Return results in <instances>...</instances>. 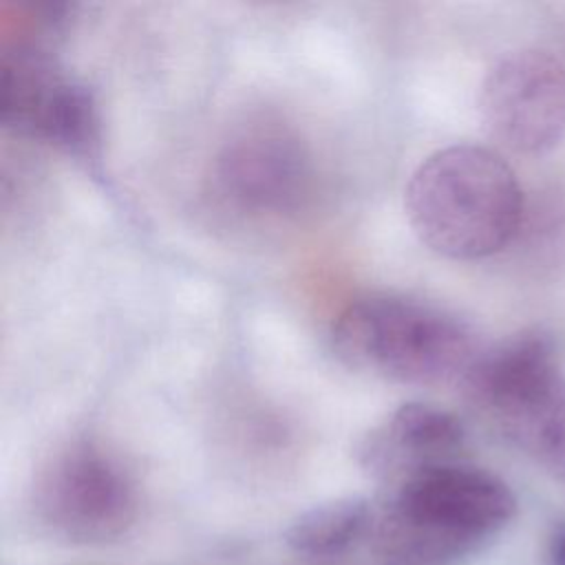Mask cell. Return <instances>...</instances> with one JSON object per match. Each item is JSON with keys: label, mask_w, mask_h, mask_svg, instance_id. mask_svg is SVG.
Instances as JSON below:
<instances>
[{"label": "cell", "mask_w": 565, "mask_h": 565, "mask_svg": "<svg viewBox=\"0 0 565 565\" xmlns=\"http://www.w3.org/2000/svg\"><path fill=\"white\" fill-rule=\"evenodd\" d=\"M404 210L435 254L477 260L501 252L523 216V192L508 161L483 146H448L411 174Z\"/></svg>", "instance_id": "1"}, {"label": "cell", "mask_w": 565, "mask_h": 565, "mask_svg": "<svg viewBox=\"0 0 565 565\" xmlns=\"http://www.w3.org/2000/svg\"><path fill=\"white\" fill-rule=\"evenodd\" d=\"M333 351L351 369L411 386L459 382L481 351L455 313L406 296H369L335 320Z\"/></svg>", "instance_id": "2"}, {"label": "cell", "mask_w": 565, "mask_h": 565, "mask_svg": "<svg viewBox=\"0 0 565 565\" xmlns=\"http://www.w3.org/2000/svg\"><path fill=\"white\" fill-rule=\"evenodd\" d=\"M457 384L472 411L565 481V373L545 335L523 333L481 349Z\"/></svg>", "instance_id": "3"}, {"label": "cell", "mask_w": 565, "mask_h": 565, "mask_svg": "<svg viewBox=\"0 0 565 565\" xmlns=\"http://www.w3.org/2000/svg\"><path fill=\"white\" fill-rule=\"evenodd\" d=\"M33 510L49 534L68 543L102 545L128 532L139 499L119 459L93 441H71L38 472Z\"/></svg>", "instance_id": "4"}, {"label": "cell", "mask_w": 565, "mask_h": 565, "mask_svg": "<svg viewBox=\"0 0 565 565\" xmlns=\"http://www.w3.org/2000/svg\"><path fill=\"white\" fill-rule=\"evenodd\" d=\"M516 514V497L497 475L455 461L399 481L388 516L455 556L497 534Z\"/></svg>", "instance_id": "5"}, {"label": "cell", "mask_w": 565, "mask_h": 565, "mask_svg": "<svg viewBox=\"0 0 565 565\" xmlns=\"http://www.w3.org/2000/svg\"><path fill=\"white\" fill-rule=\"evenodd\" d=\"M481 121L501 146L539 154L565 137V64L536 49L501 57L479 90Z\"/></svg>", "instance_id": "6"}, {"label": "cell", "mask_w": 565, "mask_h": 565, "mask_svg": "<svg viewBox=\"0 0 565 565\" xmlns=\"http://www.w3.org/2000/svg\"><path fill=\"white\" fill-rule=\"evenodd\" d=\"M0 117L18 132L71 154H90L97 143L99 119L90 90L38 49H18L2 60Z\"/></svg>", "instance_id": "7"}, {"label": "cell", "mask_w": 565, "mask_h": 565, "mask_svg": "<svg viewBox=\"0 0 565 565\" xmlns=\"http://www.w3.org/2000/svg\"><path fill=\"white\" fill-rule=\"evenodd\" d=\"M309 159L296 137L278 128H249L225 143L214 166L221 196L241 212H294L309 192Z\"/></svg>", "instance_id": "8"}, {"label": "cell", "mask_w": 565, "mask_h": 565, "mask_svg": "<svg viewBox=\"0 0 565 565\" xmlns=\"http://www.w3.org/2000/svg\"><path fill=\"white\" fill-rule=\"evenodd\" d=\"M463 437V424L450 411L406 402L360 439L358 459L377 477L404 481L422 468L450 461Z\"/></svg>", "instance_id": "9"}, {"label": "cell", "mask_w": 565, "mask_h": 565, "mask_svg": "<svg viewBox=\"0 0 565 565\" xmlns=\"http://www.w3.org/2000/svg\"><path fill=\"white\" fill-rule=\"evenodd\" d=\"M375 523L373 503L349 494L316 503L285 530L287 547L305 558H333L355 547Z\"/></svg>", "instance_id": "10"}, {"label": "cell", "mask_w": 565, "mask_h": 565, "mask_svg": "<svg viewBox=\"0 0 565 565\" xmlns=\"http://www.w3.org/2000/svg\"><path fill=\"white\" fill-rule=\"evenodd\" d=\"M554 565H565V525L554 534L552 547H550Z\"/></svg>", "instance_id": "11"}]
</instances>
